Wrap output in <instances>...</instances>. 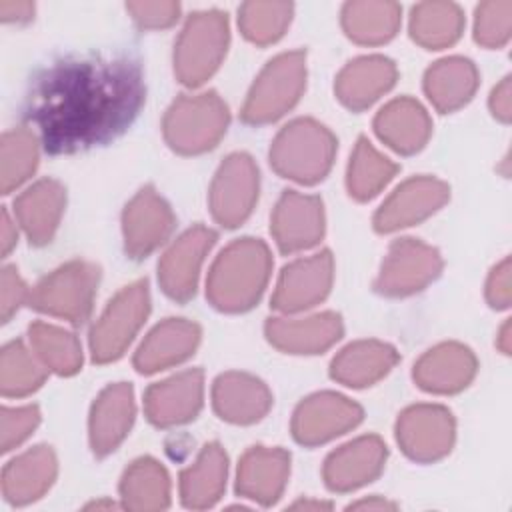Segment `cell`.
Wrapping results in <instances>:
<instances>
[{"mask_svg": "<svg viewBox=\"0 0 512 512\" xmlns=\"http://www.w3.org/2000/svg\"><path fill=\"white\" fill-rule=\"evenodd\" d=\"M144 100L142 70L132 60H70L34 84L26 118L52 154L76 152L118 136Z\"/></svg>", "mask_w": 512, "mask_h": 512, "instance_id": "obj_1", "label": "cell"}, {"mask_svg": "<svg viewBox=\"0 0 512 512\" xmlns=\"http://www.w3.org/2000/svg\"><path fill=\"white\" fill-rule=\"evenodd\" d=\"M270 266V252L262 240H236L226 246L212 264L206 296L220 310H248L262 296L270 276Z\"/></svg>", "mask_w": 512, "mask_h": 512, "instance_id": "obj_2", "label": "cell"}, {"mask_svg": "<svg viewBox=\"0 0 512 512\" xmlns=\"http://www.w3.org/2000/svg\"><path fill=\"white\" fill-rule=\"evenodd\" d=\"M334 154L332 132L310 118H300L278 132L270 148V162L284 178L314 184L326 176Z\"/></svg>", "mask_w": 512, "mask_h": 512, "instance_id": "obj_3", "label": "cell"}, {"mask_svg": "<svg viewBox=\"0 0 512 512\" xmlns=\"http://www.w3.org/2000/svg\"><path fill=\"white\" fill-rule=\"evenodd\" d=\"M228 18L222 12H196L188 18L174 50V70L182 84L198 86L220 66L228 48Z\"/></svg>", "mask_w": 512, "mask_h": 512, "instance_id": "obj_4", "label": "cell"}, {"mask_svg": "<svg viewBox=\"0 0 512 512\" xmlns=\"http://www.w3.org/2000/svg\"><path fill=\"white\" fill-rule=\"evenodd\" d=\"M228 126V108L214 92L180 96L164 116L166 142L182 154L212 148Z\"/></svg>", "mask_w": 512, "mask_h": 512, "instance_id": "obj_5", "label": "cell"}, {"mask_svg": "<svg viewBox=\"0 0 512 512\" xmlns=\"http://www.w3.org/2000/svg\"><path fill=\"white\" fill-rule=\"evenodd\" d=\"M304 82L306 54L302 50L276 56L256 78L242 108V118L248 124H266L280 118L298 102Z\"/></svg>", "mask_w": 512, "mask_h": 512, "instance_id": "obj_6", "label": "cell"}, {"mask_svg": "<svg viewBox=\"0 0 512 512\" xmlns=\"http://www.w3.org/2000/svg\"><path fill=\"white\" fill-rule=\"evenodd\" d=\"M98 268L88 262H68L46 276L28 296L32 308L50 316L64 318L72 324H80L92 310Z\"/></svg>", "mask_w": 512, "mask_h": 512, "instance_id": "obj_7", "label": "cell"}, {"mask_svg": "<svg viewBox=\"0 0 512 512\" xmlns=\"http://www.w3.org/2000/svg\"><path fill=\"white\" fill-rule=\"evenodd\" d=\"M150 310L148 284L134 282L120 290L108 304L90 334V350L96 362H110L122 356Z\"/></svg>", "mask_w": 512, "mask_h": 512, "instance_id": "obj_8", "label": "cell"}, {"mask_svg": "<svg viewBox=\"0 0 512 512\" xmlns=\"http://www.w3.org/2000/svg\"><path fill=\"white\" fill-rule=\"evenodd\" d=\"M258 198V168L248 154H232L218 168L210 186V210L218 224H242Z\"/></svg>", "mask_w": 512, "mask_h": 512, "instance_id": "obj_9", "label": "cell"}, {"mask_svg": "<svg viewBox=\"0 0 512 512\" xmlns=\"http://www.w3.org/2000/svg\"><path fill=\"white\" fill-rule=\"evenodd\" d=\"M440 270L442 260L436 248L414 238H400L382 262L376 290L386 296H406L428 286Z\"/></svg>", "mask_w": 512, "mask_h": 512, "instance_id": "obj_10", "label": "cell"}, {"mask_svg": "<svg viewBox=\"0 0 512 512\" xmlns=\"http://www.w3.org/2000/svg\"><path fill=\"white\" fill-rule=\"evenodd\" d=\"M396 438L404 454L412 460H438L450 450L454 442V418L444 406H412L400 414L396 424Z\"/></svg>", "mask_w": 512, "mask_h": 512, "instance_id": "obj_11", "label": "cell"}, {"mask_svg": "<svg viewBox=\"0 0 512 512\" xmlns=\"http://www.w3.org/2000/svg\"><path fill=\"white\" fill-rule=\"evenodd\" d=\"M362 420V408L352 400L320 392L306 398L294 412L292 434L300 444L316 446L344 434Z\"/></svg>", "mask_w": 512, "mask_h": 512, "instance_id": "obj_12", "label": "cell"}, {"mask_svg": "<svg viewBox=\"0 0 512 512\" xmlns=\"http://www.w3.org/2000/svg\"><path fill=\"white\" fill-rule=\"evenodd\" d=\"M214 240V230L206 226H194L166 250L158 264V280L170 298L188 300L194 294L200 266Z\"/></svg>", "mask_w": 512, "mask_h": 512, "instance_id": "obj_13", "label": "cell"}, {"mask_svg": "<svg viewBox=\"0 0 512 512\" xmlns=\"http://www.w3.org/2000/svg\"><path fill=\"white\" fill-rule=\"evenodd\" d=\"M172 228L174 214L152 188H142L122 214L124 244L132 258H144L154 252L170 236Z\"/></svg>", "mask_w": 512, "mask_h": 512, "instance_id": "obj_14", "label": "cell"}, {"mask_svg": "<svg viewBox=\"0 0 512 512\" xmlns=\"http://www.w3.org/2000/svg\"><path fill=\"white\" fill-rule=\"evenodd\" d=\"M448 196V186L436 178L420 176L406 180L380 206L374 216V226L378 232H392L412 226L436 212L448 200Z\"/></svg>", "mask_w": 512, "mask_h": 512, "instance_id": "obj_15", "label": "cell"}, {"mask_svg": "<svg viewBox=\"0 0 512 512\" xmlns=\"http://www.w3.org/2000/svg\"><path fill=\"white\" fill-rule=\"evenodd\" d=\"M272 234L282 252H298L318 244L324 234V210L316 196L284 192L272 214Z\"/></svg>", "mask_w": 512, "mask_h": 512, "instance_id": "obj_16", "label": "cell"}, {"mask_svg": "<svg viewBox=\"0 0 512 512\" xmlns=\"http://www.w3.org/2000/svg\"><path fill=\"white\" fill-rule=\"evenodd\" d=\"M332 256L320 252L288 264L278 280L272 306L282 312H298L324 300L332 284Z\"/></svg>", "mask_w": 512, "mask_h": 512, "instance_id": "obj_17", "label": "cell"}, {"mask_svg": "<svg viewBox=\"0 0 512 512\" xmlns=\"http://www.w3.org/2000/svg\"><path fill=\"white\" fill-rule=\"evenodd\" d=\"M386 462V446L378 436L356 438L334 450L324 462V480L336 492L354 490L374 480Z\"/></svg>", "mask_w": 512, "mask_h": 512, "instance_id": "obj_18", "label": "cell"}, {"mask_svg": "<svg viewBox=\"0 0 512 512\" xmlns=\"http://www.w3.org/2000/svg\"><path fill=\"white\" fill-rule=\"evenodd\" d=\"M202 372L186 370L148 388L144 406L156 426H174L194 418L202 406Z\"/></svg>", "mask_w": 512, "mask_h": 512, "instance_id": "obj_19", "label": "cell"}, {"mask_svg": "<svg viewBox=\"0 0 512 512\" xmlns=\"http://www.w3.org/2000/svg\"><path fill=\"white\" fill-rule=\"evenodd\" d=\"M290 472V454L282 448H250L240 464L236 490L264 506L276 502L284 490Z\"/></svg>", "mask_w": 512, "mask_h": 512, "instance_id": "obj_20", "label": "cell"}, {"mask_svg": "<svg viewBox=\"0 0 512 512\" xmlns=\"http://www.w3.org/2000/svg\"><path fill=\"white\" fill-rule=\"evenodd\" d=\"M268 340L292 354H316L330 348L342 336V320L334 312L308 318H270L266 322Z\"/></svg>", "mask_w": 512, "mask_h": 512, "instance_id": "obj_21", "label": "cell"}, {"mask_svg": "<svg viewBox=\"0 0 512 512\" xmlns=\"http://www.w3.org/2000/svg\"><path fill=\"white\" fill-rule=\"evenodd\" d=\"M476 372L474 354L456 342L428 350L414 366V380L420 388L438 394L462 390Z\"/></svg>", "mask_w": 512, "mask_h": 512, "instance_id": "obj_22", "label": "cell"}, {"mask_svg": "<svg viewBox=\"0 0 512 512\" xmlns=\"http://www.w3.org/2000/svg\"><path fill=\"white\" fill-rule=\"evenodd\" d=\"M134 392L126 382L108 386L90 412V444L98 456L112 452L128 434L134 420Z\"/></svg>", "mask_w": 512, "mask_h": 512, "instance_id": "obj_23", "label": "cell"}, {"mask_svg": "<svg viewBox=\"0 0 512 512\" xmlns=\"http://www.w3.org/2000/svg\"><path fill=\"white\" fill-rule=\"evenodd\" d=\"M200 342V328L182 318H170L158 324L140 344L134 366L144 372H156L186 360Z\"/></svg>", "mask_w": 512, "mask_h": 512, "instance_id": "obj_24", "label": "cell"}, {"mask_svg": "<svg viewBox=\"0 0 512 512\" xmlns=\"http://www.w3.org/2000/svg\"><path fill=\"white\" fill-rule=\"evenodd\" d=\"M212 402L220 418L234 424H252L270 410L272 396L266 384L258 378L228 372L216 378Z\"/></svg>", "mask_w": 512, "mask_h": 512, "instance_id": "obj_25", "label": "cell"}, {"mask_svg": "<svg viewBox=\"0 0 512 512\" xmlns=\"http://www.w3.org/2000/svg\"><path fill=\"white\" fill-rule=\"evenodd\" d=\"M396 80V66L384 56H362L352 60L336 78V96L352 110L368 108Z\"/></svg>", "mask_w": 512, "mask_h": 512, "instance_id": "obj_26", "label": "cell"}, {"mask_svg": "<svg viewBox=\"0 0 512 512\" xmlns=\"http://www.w3.org/2000/svg\"><path fill=\"white\" fill-rule=\"evenodd\" d=\"M374 130L390 148L412 154L420 150L432 130L428 112L412 98H396L388 102L374 118Z\"/></svg>", "mask_w": 512, "mask_h": 512, "instance_id": "obj_27", "label": "cell"}, {"mask_svg": "<svg viewBox=\"0 0 512 512\" xmlns=\"http://www.w3.org/2000/svg\"><path fill=\"white\" fill-rule=\"evenodd\" d=\"M64 202V188L54 180H40L16 198V218L32 244H46L52 240Z\"/></svg>", "mask_w": 512, "mask_h": 512, "instance_id": "obj_28", "label": "cell"}, {"mask_svg": "<svg viewBox=\"0 0 512 512\" xmlns=\"http://www.w3.org/2000/svg\"><path fill=\"white\" fill-rule=\"evenodd\" d=\"M54 476V452L50 446H36L6 464L2 472V492L12 504H28L50 488Z\"/></svg>", "mask_w": 512, "mask_h": 512, "instance_id": "obj_29", "label": "cell"}, {"mask_svg": "<svg viewBox=\"0 0 512 512\" xmlns=\"http://www.w3.org/2000/svg\"><path fill=\"white\" fill-rule=\"evenodd\" d=\"M396 362L398 354L390 344L378 340H360L346 346L332 360L330 374L334 380L346 386L362 388L388 374Z\"/></svg>", "mask_w": 512, "mask_h": 512, "instance_id": "obj_30", "label": "cell"}, {"mask_svg": "<svg viewBox=\"0 0 512 512\" xmlns=\"http://www.w3.org/2000/svg\"><path fill=\"white\" fill-rule=\"evenodd\" d=\"M478 86L476 66L460 56L444 58L428 68L424 90L440 112H452L464 106Z\"/></svg>", "mask_w": 512, "mask_h": 512, "instance_id": "obj_31", "label": "cell"}, {"mask_svg": "<svg viewBox=\"0 0 512 512\" xmlns=\"http://www.w3.org/2000/svg\"><path fill=\"white\" fill-rule=\"evenodd\" d=\"M228 458L218 444H206L196 462L180 476V496L188 508L212 506L226 484Z\"/></svg>", "mask_w": 512, "mask_h": 512, "instance_id": "obj_32", "label": "cell"}, {"mask_svg": "<svg viewBox=\"0 0 512 512\" xmlns=\"http://www.w3.org/2000/svg\"><path fill=\"white\" fill-rule=\"evenodd\" d=\"M400 14L394 2H348L342 10V26L354 42L382 44L396 34Z\"/></svg>", "mask_w": 512, "mask_h": 512, "instance_id": "obj_33", "label": "cell"}, {"mask_svg": "<svg viewBox=\"0 0 512 512\" xmlns=\"http://www.w3.org/2000/svg\"><path fill=\"white\" fill-rule=\"evenodd\" d=\"M120 492L132 510H162L170 500V480L156 460L140 458L124 472Z\"/></svg>", "mask_w": 512, "mask_h": 512, "instance_id": "obj_34", "label": "cell"}, {"mask_svg": "<svg viewBox=\"0 0 512 512\" xmlns=\"http://www.w3.org/2000/svg\"><path fill=\"white\" fill-rule=\"evenodd\" d=\"M464 26L462 10L452 2H422L410 16V34L424 48H444L458 40Z\"/></svg>", "mask_w": 512, "mask_h": 512, "instance_id": "obj_35", "label": "cell"}, {"mask_svg": "<svg viewBox=\"0 0 512 512\" xmlns=\"http://www.w3.org/2000/svg\"><path fill=\"white\" fill-rule=\"evenodd\" d=\"M396 170L394 162L382 156L366 138H360L348 164V190L354 198L368 200L392 180Z\"/></svg>", "mask_w": 512, "mask_h": 512, "instance_id": "obj_36", "label": "cell"}, {"mask_svg": "<svg viewBox=\"0 0 512 512\" xmlns=\"http://www.w3.org/2000/svg\"><path fill=\"white\" fill-rule=\"evenodd\" d=\"M28 336L38 360L50 370L66 376L80 368L82 350L74 334L46 322H34L28 328Z\"/></svg>", "mask_w": 512, "mask_h": 512, "instance_id": "obj_37", "label": "cell"}, {"mask_svg": "<svg viewBox=\"0 0 512 512\" xmlns=\"http://www.w3.org/2000/svg\"><path fill=\"white\" fill-rule=\"evenodd\" d=\"M38 164V142L36 136L26 128H16L2 138L0 156V182L2 192L8 194L20 186Z\"/></svg>", "mask_w": 512, "mask_h": 512, "instance_id": "obj_38", "label": "cell"}, {"mask_svg": "<svg viewBox=\"0 0 512 512\" xmlns=\"http://www.w3.org/2000/svg\"><path fill=\"white\" fill-rule=\"evenodd\" d=\"M292 20V4L248 2L240 8L238 24L242 34L254 44L276 42Z\"/></svg>", "mask_w": 512, "mask_h": 512, "instance_id": "obj_39", "label": "cell"}, {"mask_svg": "<svg viewBox=\"0 0 512 512\" xmlns=\"http://www.w3.org/2000/svg\"><path fill=\"white\" fill-rule=\"evenodd\" d=\"M44 368L24 348L22 342H10L0 358V386L6 396H24L44 382Z\"/></svg>", "mask_w": 512, "mask_h": 512, "instance_id": "obj_40", "label": "cell"}, {"mask_svg": "<svg viewBox=\"0 0 512 512\" xmlns=\"http://www.w3.org/2000/svg\"><path fill=\"white\" fill-rule=\"evenodd\" d=\"M512 28V2L510 0H494L482 2L476 8L474 22V38L482 46L498 48L510 38Z\"/></svg>", "mask_w": 512, "mask_h": 512, "instance_id": "obj_41", "label": "cell"}, {"mask_svg": "<svg viewBox=\"0 0 512 512\" xmlns=\"http://www.w3.org/2000/svg\"><path fill=\"white\" fill-rule=\"evenodd\" d=\"M40 414L36 406H22V408H4L2 410V450L8 452L22 444L32 430L38 426Z\"/></svg>", "mask_w": 512, "mask_h": 512, "instance_id": "obj_42", "label": "cell"}, {"mask_svg": "<svg viewBox=\"0 0 512 512\" xmlns=\"http://www.w3.org/2000/svg\"><path fill=\"white\" fill-rule=\"evenodd\" d=\"M126 8L142 28H166L180 14L178 2H128Z\"/></svg>", "mask_w": 512, "mask_h": 512, "instance_id": "obj_43", "label": "cell"}, {"mask_svg": "<svg viewBox=\"0 0 512 512\" xmlns=\"http://www.w3.org/2000/svg\"><path fill=\"white\" fill-rule=\"evenodd\" d=\"M26 298H28V290H26V284L20 280L16 268L6 266L2 270V302H0L2 320L6 322Z\"/></svg>", "mask_w": 512, "mask_h": 512, "instance_id": "obj_44", "label": "cell"}, {"mask_svg": "<svg viewBox=\"0 0 512 512\" xmlns=\"http://www.w3.org/2000/svg\"><path fill=\"white\" fill-rule=\"evenodd\" d=\"M486 298L494 308L510 304V258H504L490 274L486 284Z\"/></svg>", "mask_w": 512, "mask_h": 512, "instance_id": "obj_45", "label": "cell"}, {"mask_svg": "<svg viewBox=\"0 0 512 512\" xmlns=\"http://www.w3.org/2000/svg\"><path fill=\"white\" fill-rule=\"evenodd\" d=\"M510 78H504L492 92L490 96V108L496 118L502 122L510 120Z\"/></svg>", "mask_w": 512, "mask_h": 512, "instance_id": "obj_46", "label": "cell"}, {"mask_svg": "<svg viewBox=\"0 0 512 512\" xmlns=\"http://www.w3.org/2000/svg\"><path fill=\"white\" fill-rule=\"evenodd\" d=\"M32 14H34L32 2H22V0L0 2V16L4 22H22V20H28Z\"/></svg>", "mask_w": 512, "mask_h": 512, "instance_id": "obj_47", "label": "cell"}, {"mask_svg": "<svg viewBox=\"0 0 512 512\" xmlns=\"http://www.w3.org/2000/svg\"><path fill=\"white\" fill-rule=\"evenodd\" d=\"M16 244V228L8 218V212H2V252L8 254L10 248Z\"/></svg>", "mask_w": 512, "mask_h": 512, "instance_id": "obj_48", "label": "cell"}, {"mask_svg": "<svg viewBox=\"0 0 512 512\" xmlns=\"http://www.w3.org/2000/svg\"><path fill=\"white\" fill-rule=\"evenodd\" d=\"M350 508H378V510H384V508H394V504H390V502H386V500H376V498H372V500L356 502V504H352Z\"/></svg>", "mask_w": 512, "mask_h": 512, "instance_id": "obj_49", "label": "cell"}, {"mask_svg": "<svg viewBox=\"0 0 512 512\" xmlns=\"http://www.w3.org/2000/svg\"><path fill=\"white\" fill-rule=\"evenodd\" d=\"M498 346L502 348V352H504V354H508V352H510V324H508V322H506V324L502 326V330H500Z\"/></svg>", "mask_w": 512, "mask_h": 512, "instance_id": "obj_50", "label": "cell"}]
</instances>
